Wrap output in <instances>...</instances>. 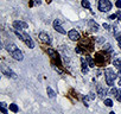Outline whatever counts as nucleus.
I'll return each mask as SVG.
<instances>
[{
	"mask_svg": "<svg viewBox=\"0 0 121 114\" xmlns=\"http://www.w3.org/2000/svg\"><path fill=\"white\" fill-rule=\"evenodd\" d=\"M40 3H42L40 0H36V4H37V5H40Z\"/></svg>",
	"mask_w": 121,
	"mask_h": 114,
	"instance_id": "obj_31",
	"label": "nucleus"
},
{
	"mask_svg": "<svg viewBox=\"0 0 121 114\" xmlns=\"http://www.w3.org/2000/svg\"><path fill=\"white\" fill-rule=\"evenodd\" d=\"M119 48H120V50H121V43L119 42Z\"/></svg>",
	"mask_w": 121,
	"mask_h": 114,
	"instance_id": "obj_35",
	"label": "nucleus"
},
{
	"mask_svg": "<svg viewBox=\"0 0 121 114\" xmlns=\"http://www.w3.org/2000/svg\"><path fill=\"white\" fill-rule=\"evenodd\" d=\"M23 40L25 42V44H26L30 49H33V48H35V43L32 42L31 37H30L27 33H23Z\"/></svg>",
	"mask_w": 121,
	"mask_h": 114,
	"instance_id": "obj_4",
	"label": "nucleus"
},
{
	"mask_svg": "<svg viewBox=\"0 0 121 114\" xmlns=\"http://www.w3.org/2000/svg\"><path fill=\"white\" fill-rule=\"evenodd\" d=\"M11 56L13 57L14 60H17V61H23L24 60V55H23V52L19 49H17L13 52H11Z\"/></svg>",
	"mask_w": 121,
	"mask_h": 114,
	"instance_id": "obj_5",
	"label": "nucleus"
},
{
	"mask_svg": "<svg viewBox=\"0 0 121 114\" xmlns=\"http://www.w3.org/2000/svg\"><path fill=\"white\" fill-rule=\"evenodd\" d=\"M1 112H3V113H5V114H7V110L5 109V107H1Z\"/></svg>",
	"mask_w": 121,
	"mask_h": 114,
	"instance_id": "obj_29",
	"label": "nucleus"
},
{
	"mask_svg": "<svg viewBox=\"0 0 121 114\" xmlns=\"http://www.w3.org/2000/svg\"><path fill=\"white\" fill-rule=\"evenodd\" d=\"M116 16H117V18H119V19L121 20V11H119V12L116 13Z\"/></svg>",
	"mask_w": 121,
	"mask_h": 114,
	"instance_id": "obj_28",
	"label": "nucleus"
},
{
	"mask_svg": "<svg viewBox=\"0 0 121 114\" xmlns=\"http://www.w3.org/2000/svg\"><path fill=\"white\" fill-rule=\"evenodd\" d=\"M0 105H1V107H6V103H5V102H1Z\"/></svg>",
	"mask_w": 121,
	"mask_h": 114,
	"instance_id": "obj_32",
	"label": "nucleus"
},
{
	"mask_svg": "<svg viewBox=\"0 0 121 114\" xmlns=\"http://www.w3.org/2000/svg\"><path fill=\"white\" fill-rule=\"evenodd\" d=\"M89 26H90V30H91V31H94V32H97V31H99V29H100L99 24H96L94 20H90V22H89Z\"/></svg>",
	"mask_w": 121,
	"mask_h": 114,
	"instance_id": "obj_12",
	"label": "nucleus"
},
{
	"mask_svg": "<svg viewBox=\"0 0 121 114\" xmlns=\"http://www.w3.org/2000/svg\"><path fill=\"white\" fill-rule=\"evenodd\" d=\"M39 38H40V40H42L43 43H45V44H50V43H51L50 36H49L48 33H45V32H40V33H39Z\"/></svg>",
	"mask_w": 121,
	"mask_h": 114,
	"instance_id": "obj_9",
	"label": "nucleus"
},
{
	"mask_svg": "<svg viewBox=\"0 0 121 114\" xmlns=\"http://www.w3.org/2000/svg\"><path fill=\"white\" fill-rule=\"evenodd\" d=\"M5 46H6V50H7L10 53H11V52H13L14 50H17V49H18V48L16 46V44H14V43H12V42H7Z\"/></svg>",
	"mask_w": 121,
	"mask_h": 114,
	"instance_id": "obj_10",
	"label": "nucleus"
},
{
	"mask_svg": "<svg viewBox=\"0 0 121 114\" xmlns=\"http://www.w3.org/2000/svg\"><path fill=\"white\" fill-rule=\"evenodd\" d=\"M103 27L107 29V30H109V25H108V24H103Z\"/></svg>",
	"mask_w": 121,
	"mask_h": 114,
	"instance_id": "obj_30",
	"label": "nucleus"
},
{
	"mask_svg": "<svg viewBox=\"0 0 121 114\" xmlns=\"http://www.w3.org/2000/svg\"><path fill=\"white\" fill-rule=\"evenodd\" d=\"M113 64H114L115 68H117L119 70H121V60L120 58H115L114 62H113Z\"/></svg>",
	"mask_w": 121,
	"mask_h": 114,
	"instance_id": "obj_13",
	"label": "nucleus"
},
{
	"mask_svg": "<svg viewBox=\"0 0 121 114\" xmlns=\"http://www.w3.org/2000/svg\"><path fill=\"white\" fill-rule=\"evenodd\" d=\"M115 37H116L117 42H120V43H121V33H116V35H115Z\"/></svg>",
	"mask_w": 121,
	"mask_h": 114,
	"instance_id": "obj_24",
	"label": "nucleus"
},
{
	"mask_svg": "<svg viewBox=\"0 0 121 114\" xmlns=\"http://www.w3.org/2000/svg\"><path fill=\"white\" fill-rule=\"evenodd\" d=\"M81 62H82V73H83V74H87V73H88V68H87V64H86V60L82 58Z\"/></svg>",
	"mask_w": 121,
	"mask_h": 114,
	"instance_id": "obj_14",
	"label": "nucleus"
},
{
	"mask_svg": "<svg viewBox=\"0 0 121 114\" xmlns=\"http://www.w3.org/2000/svg\"><path fill=\"white\" fill-rule=\"evenodd\" d=\"M104 76H106V82L108 86H114V82H115V79H116V75L114 74V71L112 69H106L104 71Z\"/></svg>",
	"mask_w": 121,
	"mask_h": 114,
	"instance_id": "obj_1",
	"label": "nucleus"
},
{
	"mask_svg": "<svg viewBox=\"0 0 121 114\" xmlns=\"http://www.w3.org/2000/svg\"><path fill=\"white\" fill-rule=\"evenodd\" d=\"M112 9V4L108 0H100L99 1V10L101 12H108Z\"/></svg>",
	"mask_w": 121,
	"mask_h": 114,
	"instance_id": "obj_2",
	"label": "nucleus"
},
{
	"mask_svg": "<svg viewBox=\"0 0 121 114\" xmlns=\"http://www.w3.org/2000/svg\"><path fill=\"white\" fill-rule=\"evenodd\" d=\"M1 71H3V74H4V75H6V76H9V77L17 79V75H16V73H13L11 69H7L5 66H3V67H1Z\"/></svg>",
	"mask_w": 121,
	"mask_h": 114,
	"instance_id": "obj_6",
	"label": "nucleus"
},
{
	"mask_svg": "<svg viewBox=\"0 0 121 114\" xmlns=\"http://www.w3.org/2000/svg\"><path fill=\"white\" fill-rule=\"evenodd\" d=\"M119 86H121V79L119 80Z\"/></svg>",
	"mask_w": 121,
	"mask_h": 114,
	"instance_id": "obj_34",
	"label": "nucleus"
},
{
	"mask_svg": "<svg viewBox=\"0 0 121 114\" xmlns=\"http://www.w3.org/2000/svg\"><path fill=\"white\" fill-rule=\"evenodd\" d=\"M86 61L88 62V64H89V67H94V66H95V63H94V61H93V58H91V57H89V56H87V57H86Z\"/></svg>",
	"mask_w": 121,
	"mask_h": 114,
	"instance_id": "obj_17",
	"label": "nucleus"
},
{
	"mask_svg": "<svg viewBox=\"0 0 121 114\" xmlns=\"http://www.w3.org/2000/svg\"><path fill=\"white\" fill-rule=\"evenodd\" d=\"M117 92H119V90H117L116 88H112V89H110V94H112V95H114V96H116V95H117Z\"/></svg>",
	"mask_w": 121,
	"mask_h": 114,
	"instance_id": "obj_21",
	"label": "nucleus"
},
{
	"mask_svg": "<svg viewBox=\"0 0 121 114\" xmlns=\"http://www.w3.org/2000/svg\"><path fill=\"white\" fill-rule=\"evenodd\" d=\"M48 53H49V55H50V56L52 57V58H55V60H57V58H58L57 53H56V52H55V51H53L52 49H48Z\"/></svg>",
	"mask_w": 121,
	"mask_h": 114,
	"instance_id": "obj_16",
	"label": "nucleus"
},
{
	"mask_svg": "<svg viewBox=\"0 0 121 114\" xmlns=\"http://www.w3.org/2000/svg\"><path fill=\"white\" fill-rule=\"evenodd\" d=\"M104 105H106L107 107H112V106H113V101H112L110 99H106V100H104Z\"/></svg>",
	"mask_w": 121,
	"mask_h": 114,
	"instance_id": "obj_20",
	"label": "nucleus"
},
{
	"mask_svg": "<svg viewBox=\"0 0 121 114\" xmlns=\"http://www.w3.org/2000/svg\"><path fill=\"white\" fill-rule=\"evenodd\" d=\"M119 77L121 79V70H119Z\"/></svg>",
	"mask_w": 121,
	"mask_h": 114,
	"instance_id": "obj_33",
	"label": "nucleus"
},
{
	"mask_svg": "<svg viewBox=\"0 0 121 114\" xmlns=\"http://www.w3.org/2000/svg\"><path fill=\"white\" fill-rule=\"evenodd\" d=\"M115 97H116V100H117L119 102H121V89H120V90L117 92V95H116Z\"/></svg>",
	"mask_w": 121,
	"mask_h": 114,
	"instance_id": "obj_22",
	"label": "nucleus"
},
{
	"mask_svg": "<svg viewBox=\"0 0 121 114\" xmlns=\"http://www.w3.org/2000/svg\"><path fill=\"white\" fill-rule=\"evenodd\" d=\"M10 109H11L12 112L17 113V112H18V106H17L16 103H11V105H10Z\"/></svg>",
	"mask_w": 121,
	"mask_h": 114,
	"instance_id": "obj_18",
	"label": "nucleus"
},
{
	"mask_svg": "<svg viewBox=\"0 0 121 114\" xmlns=\"http://www.w3.org/2000/svg\"><path fill=\"white\" fill-rule=\"evenodd\" d=\"M88 99H89V100H94V99H95V94H94V93H90V94L88 95Z\"/></svg>",
	"mask_w": 121,
	"mask_h": 114,
	"instance_id": "obj_23",
	"label": "nucleus"
},
{
	"mask_svg": "<svg viewBox=\"0 0 121 114\" xmlns=\"http://www.w3.org/2000/svg\"><path fill=\"white\" fill-rule=\"evenodd\" d=\"M53 27H55L56 31H58L59 33H62V35H65V33H67V31H65L62 26H60L59 20H55V22H53Z\"/></svg>",
	"mask_w": 121,
	"mask_h": 114,
	"instance_id": "obj_7",
	"label": "nucleus"
},
{
	"mask_svg": "<svg viewBox=\"0 0 121 114\" xmlns=\"http://www.w3.org/2000/svg\"><path fill=\"white\" fill-rule=\"evenodd\" d=\"M46 93H48V95H49L51 99H53V97L56 96V93H55V92H53V90H52L50 87H48V88H46Z\"/></svg>",
	"mask_w": 121,
	"mask_h": 114,
	"instance_id": "obj_15",
	"label": "nucleus"
},
{
	"mask_svg": "<svg viewBox=\"0 0 121 114\" xmlns=\"http://www.w3.org/2000/svg\"><path fill=\"white\" fill-rule=\"evenodd\" d=\"M82 6L86 7V9H90V4L88 0H82Z\"/></svg>",
	"mask_w": 121,
	"mask_h": 114,
	"instance_id": "obj_19",
	"label": "nucleus"
},
{
	"mask_svg": "<svg viewBox=\"0 0 121 114\" xmlns=\"http://www.w3.org/2000/svg\"><path fill=\"white\" fill-rule=\"evenodd\" d=\"M117 18V16L116 14H112L110 17H109V19H112V20H114V19H116Z\"/></svg>",
	"mask_w": 121,
	"mask_h": 114,
	"instance_id": "obj_26",
	"label": "nucleus"
},
{
	"mask_svg": "<svg viewBox=\"0 0 121 114\" xmlns=\"http://www.w3.org/2000/svg\"><path fill=\"white\" fill-rule=\"evenodd\" d=\"M13 27L16 30H25V29H27V24L25 22H22V20H16L13 23Z\"/></svg>",
	"mask_w": 121,
	"mask_h": 114,
	"instance_id": "obj_3",
	"label": "nucleus"
},
{
	"mask_svg": "<svg viewBox=\"0 0 121 114\" xmlns=\"http://www.w3.org/2000/svg\"><path fill=\"white\" fill-rule=\"evenodd\" d=\"M97 95L102 99H104V96L107 95V89L101 87V86H97Z\"/></svg>",
	"mask_w": 121,
	"mask_h": 114,
	"instance_id": "obj_11",
	"label": "nucleus"
},
{
	"mask_svg": "<svg viewBox=\"0 0 121 114\" xmlns=\"http://www.w3.org/2000/svg\"><path fill=\"white\" fill-rule=\"evenodd\" d=\"M115 5H116L117 9H121V0H117V1L115 3Z\"/></svg>",
	"mask_w": 121,
	"mask_h": 114,
	"instance_id": "obj_25",
	"label": "nucleus"
},
{
	"mask_svg": "<svg viewBox=\"0 0 121 114\" xmlns=\"http://www.w3.org/2000/svg\"><path fill=\"white\" fill-rule=\"evenodd\" d=\"M97 42H99V43H103V42H104V39H103L102 37H97Z\"/></svg>",
	"mask_w": 121,
	"mask_h": 114,
	"instance_id": "obj_27",
	"label": "nucleus"
},
{
	"mask_svg": "<svg viewBox=\"0 0 121 114\" xmlns=\"http://www.w3.org/2000/svg\"><path fill=\"white\" fill-rule=\"evenodd\" d=\"M68 36H69V38L71 39V40H78L80 39V33L76 31V30H70L69 32H68Z\"/></svg>",
	"mask_w": 121,
	"mask_h": 114,
	"instance_id": "obj_8",
	"label": "nucleus"
}]
</instances>
